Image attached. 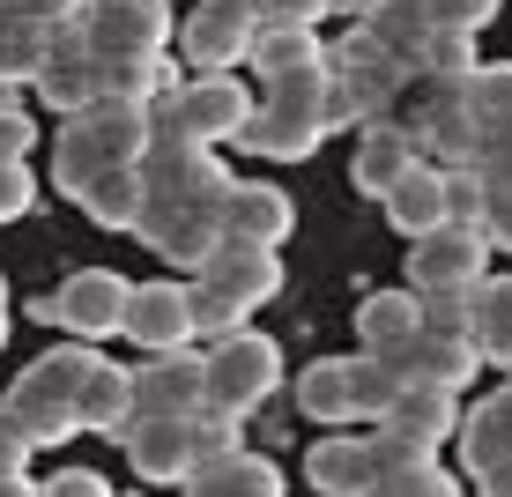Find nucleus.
<instances>
[{
	"label": "nucleus",
	"mask_w": 512,
	"mask_h": 497,
	"mask_svg": "<svg viewBox=\"0 0 512 497\" xmlns=\"http://www.w3.org/2000/svg\"><path fill=\"white\" fill-rule=\"evenodd\" d=\"M90 371H97V349H45V357L0 394V416L15 423V438H23L30 453L82 431V386H90Z\"/></svg>",
	"instance_id": "nucleus-1"
},
{
	"label": "nucleus",
	"mask_w": 512,
	"mask_h": 497,
	"mask_svg": "<svg viewBox=\"0 0 512 497\" xmlns=\"http://www.w3.org/2000/svg\"><path fill=\"white\" fill-rule=\"evenodd\" d=\"M327 127H334V67H312V75L275 82V90L253 104V119L238 127V149L297 164V156H312L327 141Z\"/></svg>",
	"instance_id": "nucleus-2"
},
{
	"label": "nucleus",
	"mask_w": 512,
	"mask_h": 497,
	"mask_svg": "<svg viewBox=\"0 0 512 497\" xmlns=\"http://www.w3.org/2000/svg\"><path fill=\"white\" fill-rule=\"evenodd\" d=\"M327 67H334V127H349V119L386 127V119L401 112V97L416 90V67L401 60V52H386L364 23L327 52Z\"/></svg>",
	"instance_id": "nucleus-3"
},
{
	"label": "nucleus",
	"mask_w": 512,
	"mask_h": 497,
	"mask_svg": "<svg viewBox=\"0 0 512 497\" xmlns=\"http://www.w3.org/2000/svg\"><path fill=\"white\" fill-rule=\"evenodd\" d=\"M253 90L238 75H193L179 90H164L149 104L156 119V149H216V141H238V127L253 119Z\"/></svg>",
	"instance_id": "nucleus-4"
},
{
	"label": "nucleus",
	"mask_w": 512,
	"mask_h": 497,
	"mask_svg": "<svg viewBox=\"0 0 512 497\" xmlns=\"http://www.w3.org/2000/svg\"><path fill=\"white\" fill-rule=\"evenodd\" d=\"M282 297V253H253V245H223L201 275H193V327L208 342L245 334V312Z\"/></svg>",
	"instance_id": "nucleus-5"
},
{
	"label": "nucleus",
	"mask_w": 512,
	"mask_h": 497,
	"mask_svg": "<svg viewBox=\"0 0 512 497\" xmlns=\"http://www.w3.org/2000/svg\"><path fill=\"white\" fill-rule=\"evenodd\" d=\"M208 357V416H253L260 401L282 386V342H268V334H223L216 349H201Z\"/></svg>",
	"instance_id": "nucleus-6"
},
{
	"label": "nucleus",
	"mask_w": 512,
	"mask_h": 497,
	"mask_svg": "<svg viewBox=\"0 0 512 497\" xmlns=\"http://www.w3.org/2000/svg\"><path fill=\"white\" fill-rule=\"evenodd\" d=\"M127 297H134L127 275L82 268V275H67L60 290L38 297V319H45V327H60V334H75V342H104V334L127 327Z\"/></svg>",
	"instance_id": "nucleus-7"
},
{
	"label": "nucleus",
	"mask_w": 512,
	"mask_h": 497,
	"mask_svg": "<svg viewBox=\"0 0 512 497\" xmlns=\"http://www.w3.org/2000/svg\"><path fill=\"white\" fill-rule=\"evenodd\" d=\"M401 282H409L416 297H446V290L490 282V230L483 223H446V230H431V238H416Z\"/></svg>",
	"instance_id": "nucleus-8"
},
{
	"label": "nucleus",
	"mask_w": 512,
	"mask_h": 497,
	"mask_svg": "<svg viewBox=\"0 0 512 497\" xmlns=\"http://www.w3.org/2000/svg\"><path fill=\"white\" fill-rule=\"evenodd\" d=\"M260 8L253 0H201V8L186 15V30H179V52L201 75H231L238 60H253V45H260Z\"/></svg>",
	"instance_id": "nucleus-9"
},
{
	"label": "nucleus",
	"mask_w": 512,
	"mask_h": 497,
	"mask_svg": "<svg viewBox=\"0 0 512 497\" xmlns=\"http://www.w3.org/2000/svg\"><path fill=\"white\" fill-rule=\"evenodd\" d=\"M82 30L97 60H164L171 8L164 0H82Z\"/></svg>",
	"instance_id": "nucleus-10"
},
{
	"label": "nucleus",
	"mask_w": 512,
	"mask_h": 497,
	"mask_svg": "<svg viewBox=\"0 0 512 497\" xmlns=\"http://www.w3.org/2000/svg\"><path fill=\"white\" fill-rule=\"evenodd\" d=\"M141 245L171 268H193L201 275L208 260L223 253V201H193V208H141Z\"/></svg>",
	"instance_id": "nucleus-11"
},
{
	"label": "nucleus",
	"mask_w": 512,
	"mask_h": 497,
	"mask_svg": "<svg viewBox=\"0 0 512 497\" xmlns=\"http://www.w3.org/2000/svg\"><path fill=\"white\" fill-rule=\"evenodd\" d=\"M156 416H208V357H141L134 364V423H156Z\"/></svg>",
	"instance_id": "nucleus-12"
},
{
	"label": "nucleus",
	"mask_w": 512,
	"mask_h": 497,
	"mask_svg": "<svg viewBox=\"0 0 512 497\" xmlns=\"http://www.w3.org/2000/svg\"><path fill=\"white\" fill-rule=\"evenodd\" d=\"M127 334L134 349H149V357H179V349L193 342V282H134V297H127Z\"/></svg>",
	"instance_id": "nucleus-13"
},
{
	"label": "nucleus",
	"mask_w": 512,
	"mask_h": 497,
	"mask_svg": "<svg viewBox=\"0 0 512 497\" xmlns=\"http://www.w3.org/2000/svg\"><path fill=\"white\" fill-rule=\"evenodd\" d=\"M141 186H149V208H193V201H231L238 179H223V164L208 149H149Z\"/></svg>",
	"instance_id": "nucleus-14"
},
{
	"label": "nucleus",
	"mask_w": 512,
	"mask_h": 497,
	"mask_svg": "<svg viewBox=\"0 0 512 497\" xmlns=\"http://www.w3.org/2000/svg\"><path fill=\"white\" fill-rule=\"evenodd\" d=\"M461 460H468L475 483H483V497H512V386H498L490 401L468 408Z\"/></svg>",
	"instance_id": "nucleus-15"
},
{
	"label": "nucleus",
	"mask_w": 512,
	"mask_h": 497,
	"mask_svg": "<svg viewBox=\"0 0 512 497\" xmlns=\"http://www.w3.org/2000/svg\"><path fill=\"white\" fill-rule=\"evenodd\" d=\"M38 97H45V112H67V119L90 112V104L104 97L97 52H90V30H82V15L52 30V60H45V75H38Z\"/></svg>",
	"instance_id": "nucleus-16"
},
{
	"label": "nucleus",
	"mask_w": 512,
	"mask_h": 497,
	"mask_svg": "<svg viewBox=\"0 0 512 497\" xmlns=\"http://www.w3.org/2000/svg\"><path fill=\"white\" fill-rule=\"evenodd\" d=\"M127 460H134V475L141 483H179L186 490V475H193V460H201V416H156V423H134L127 438Z\"/></svg>",
	"instance_id": "nucleus-17"
},
{
	"label": "nucleus",
	"mask_w": 512,
	"mask_h": 497,
	"mask_svg": "<svg viewBox=\"0 0 512 497\" xmlns=\"http://www.w3.org/2000/svg\"><path fill=\"white\" fill-rule=\"evenodd\" d=\"M394 379L401 386H423V394H453L461 401L475 386V371H483V349L475 342H446V334H416L409 349H394Z\"/></svg>",
	"instance_id": "nucleus-18"
},
{
	"label": "nucleus",
	"mask_w": 512,
	"mask_h": 497,
	"mask_svg": "<svg viewBox=\"0 0 512 497\" xmlns=\"http://www.w3.org/2000/svg\"><path fill=\"white\" fill-rule=\"evenodd\" d=\"M305 475L320 497H379L386 490V460H379V431L372 438H320L305 453Z\"/></svg>",
	"instance_id": "nucleus-19"
},
{
	"label": "nucleus",
	"mask_w": 512,
	"mask_h": 497,
	"mask_svg": "<svg viewBox=\"0 0 512 497\" xmlns=\"http://www.w3.org/2000/svg\"><path fill=\"white\" fill-rule=\"evenodd\" d=\"M67 127L90 141L104 164H141V156L156 149V119H149V104H127V97H97L90 112H75Z\"/></svg>",
	"instance_id": "nucleus-20"
},
{
	"label": "nucleus",
	"mask_w": 512,
	"mask_h": 497,
	"mask_svg": "<svg viewBox=\"0 0 512 497\" xmlns=\"http://www.w3.org/2000/svg\"><path fill=\"white\" fill-rule=\"evenodd\" d=\"M297 208L282 186H253L238 179L231 201H223V245H253V253H282V238H290Z\"/></svg>",
	"instance_id": "nucleus-21"
},
{
	"label": "nucleus",
	"mask_w": 512,
	"mask_h": 497,
	"mask_svg": "<svg viewBox=\"0 0 512 497\" xmlns=\"http://www.w3.org/2000/svg\"><path fill=\"white\" fill-rule=\"evenodd\" d=\"M386 223L409 230V245H416V238H431V230H446V223H453V171H446V164H431V156H416L409 179L386 193Z\"/></svg>",
	"instance_id": "nucleus-22"
},
{
	"label": "nucleus",
	"mask_w": 512,
	"mask_h": 497,
	"mask_svg": "<svg viewBox=\"0 0 512 497\" xmlns=\"http://www.w3.org/2000/svg\"><path fill=\"white\" fill-rule=\"evenodd\" d=\"M186 497H282V468L268 453L238 446V453H216V460H193Z\"/></svg>",
	"instance_id": "nucleus-23"
},
{
	"label": "nucleus",
	"mask_w": 512,
	"mask_h": 497,
	"mask_svg": "<svg viewBox=\"0 0 512 497\" xmlns=\"http://www.w3.org/2000/svg\"><path fill=\"white\" fill-rule=\"evenodd\" d=\"M423 334V305L416 290H372L357 305V342L372 349V357H394V349H409Z\"/></svg>",
	"instance_id": "nucleus-24"
},
{
	"label": "nucleus",
	"mask_w": 512,
	"mask_h": 497,
	"mask_svg": "<svg viewBox=\"0 0 512 497\" xmlns=\"http://www.w3.org/2000/svg\"><path fill=\"white\" fill-rule=\"evenodd\" d=\"M461 401H453V394H423V386H401V401H394V416H386L379 423V431L386 438H409V446H446V438L453 431H461Z\"/></svg>",
	"instance_id": "nucleus-25"
},
{
	"label": "nucleus",
	"mask_w": 512,
	"mask_h": 497,
	"mask_svg": "<svg viewBox=\"0 0 512 497\" xmlns=\"http://www.w3.org/2000/svg\"><path fill=\"white\" fill-rule=\"evenodd\" d=\"M461 171H475V186H483V230H490V245H512V134L475 141V156Z\"/></svg>",
	"instance_id": "nucleus-26"
},
{
	"label": "nucleus",
	"mask_w": 512,
	"mask_h": 497,
	"mask_svg": "<svg viewBox=\"0 0 512 497\" xmlns=\"http://www.w3.org/2000/svg\"><path fill=\"white\" fill-rule=\"evenodd\" d=\"M82 431H104V438H127L134 431V371L127 364H104L90 371L82 386Z\"/></svg>",
	"instance_id": "nucleus-27"
},
{
	"label": "nucleus",
	"mask_w": 512,
	"mask_h": 497,
	"mask_svg": "<svg viewBox=\"0 0 512 497\" xmlns=\"http://www.w3.org/2000/svg\"><path fill=\"white\" fill-rule=\"evenodd\" d=\"M364 30H372V38L386 45V52H401V60H423V45L438 38V23H431V0H372V8H364ZM423 82V75H416Z\"/></svg>",
	"instance_id": "nucleus-28"
},
{
	"label": "nucleus",
	"mask_w": 512,
	"mask_h": 497,
	"mask_svg": "<svg viewBox=\"0 0 512 497\" xmlns=\"http://www.w3.org/2000/svg\"><path fill=\"white\" fill-rule=\"evenodd\" d=\"M82 208H90V223L104 230H141V208H149V186H141V164H119V171H104V179H90L75 193Z\"/></svg>",
	"instance_id": "nucleus-29"
},
{
	"label": "nucleus",
	"mask_w": 512,
	"mask_h": 497,
	"mask_svg": "<svg viewBox=\"0 0 512 497\" xmlns=\"http://www.w3.org/2000/svg\"><path fill=\"white\" fill-rule=\"evenodd\" d=\"M409 164H416V149H409V134L401 127H372L357 141V193H372V201H386V193H394L401 179H409Z\"/></svg>",
	"instance_id": "nucleus-30"
},
{
	"label": "nucleus",
	"mask_w": 512,
	"mask_h": 497,
	"mask_svg": "<svg viewBox=\"0 0 512 497\" xmlns=\"http://www.w3.org/2000/svg\"><path fill=\"white\" fill-rule=\"evenodd\" d=\"M327 52L334 45H320L312 30H260V45H253V67H260V82H290V75H312V67H327Z\"/></svg>",
	"instance_id": "nucleus-31"
},
{
	"label": "nucleus",
	"mask_w": 512,
	"mask_h": 497,
	"mask_svg": "<svg viewBox=\"0 0 512 497\" xmlns=\"http://www.w3.org/2000/svg\"><path fill=\"white\" fill-rule=\"evenodd\" d=\"M475 349H483V364L512 371V275L475 282Z\"/></svg>",
	"instance_id": "nucleus-32"
},
{
	"label": "nucleus",
	"mask_w": 512,
	"mask_h": 497,
	"mask_svg": "<svg viewBox=\"0 0 512 497\" xmlns=\"http://www.w3.org/2000/svg\"><path fill=\"white\" fill-rule=\"evenodd\" d=\"M468 119H475V141L512 134V60L505 67H475V75H468Z\"/></svg>",
	"instance_id": "nucleus-33"
},
{
	"label": "nucleus",
	"mask_w": 512,
	"mask_h": 497,
	"mask_svg": "<svg viewBox=\"0 0 512 497\" xmlns=\"http://www.w3.org/2000/svg\"><path fill=\"white\" fill-rule=\"evenodd\" d=\"M45 60H52L45 23H0V82H38Z\"/></svg>",
	"instance_id": "nucleus-34"
},
{
	"label": "nucleus",
	"mask_w": 512,
	"mask_h": 497,
	"mask_svg": "<svg viewBox=\"0 0 512 497\" xmlns=\"http://www.w3.org/2000/svg\"><path fill=\"white\" fill-rule=\"evenodd\" d=\"M104 171H119V164H104V156H97L75 127H60V141H52V186H60V193H82L90 179H104Z\"/></svg>",
	"instance_id": "nucleus-35"
},
{
	"label": "nucleus",
	"mask_w": 512,
	"mask_h": 497,
	"mask_svg": "<svg viewBox=\"0 0 512 497\" xmlns=\"http://www.w3.org/2000/svg\"><path fill=\"white\" fill-rule=\"evenodd\" d=\"M416 305H423V334H446V342H475V290L416 297Z\"/></svg>",
	"instance_id": "nucleus-36"
},
{
	"label": "nucleus",
	"mask_w": 512,
	"mask_h": 497,
	"mask_svg": "<svg viewBox=\"0 0 512 497\" xmlns=\"http://www.w3.org/2000/svg\"><path fill=\"white\" fill-rule=\"evenodd\" d=\"M379 497H461V483H453V475H446V468H438V460H431V468L386 475V490H379Z\"/></svg>",
	"instance_id": "nucleus-37"
},
{
	"label": "nucleus",
	"mask_w": 512,
	"mask_h": 497,
	"mask_svg": "<svg viewBox=\"0 0 512 497\" xmlns=\"http://www.w3.org/2000/svg\"><path fill=\"white\" fill-rule=\"evenodd\" d=\"M82 15V0H0V23H45V30H60V23H75Z\"/></svg>",
	"instance_id": "nucleus-38"
},
{
	"label": "nucleus",
	"mask_w": 512,
	"mask_h": 497,
	"mask_svg": "<svg viewBox=\"0 0 512 497\" xmlns=\"http://www.w3.org/2000/svg\"><path fill=\"white\" fill-rule=\"evenodd\" d=\"M30 149H38V119L23 104H0V164H23Z\"/></svg>",
	"instance_id": "nucleus-39"
},
{
	"label": "nucleus",
	"mask_w": 512,
	"mask_h": 497,
	"mask_svg": "<svg viewBox=\"0 0 512 497\" xmlns=\"http://www.w3.org/2000/svg\"><path fill=\"white\" fill-rule=\"evenodd\" d=\"M490 15H498V0H431V23L438 30H468V38L490 23Z\"/></svg>",
	"instance_id": "nucleus-40"
},
{
	"label": "nucleus",
	"mask_w": 512,
	"mask_h": 497,
	"mask_svg": "<svg viewBox=\"0 0 512 497\" xmlns=\"http://www.w3.org/2000/svg\"><path fill=\"white\" fill-rule=\"evenodd\" d=\"M260 8V23H275V30H312L327 15V0H253Z\"/></svg>",
	"instance_id": "nucleus-41"
},
{
	"label": "nucleus",
	"mask_w": 512,
	"mask_h": 497,
	"mask_svg": "<svg viewBox=\"0 0 512 497\" xmlns=\"http://www.w3.org/2000/svg\"><path fill=\"white\" fill-rule=\"evenodd\" d=\"M30 201H38V179H30L23 164H0V223L30 216Z\"/></svg>",
	"instance_id": "nucleus-42"
},
{
	"label": "nucleus",
	"mask_w": 512,
	"mask_h": 497,
	"mask_svg": "<svg viewBox=\"0 0 512 497\" xmlns=\"http://www.w3.org/2000/svg\"><path fill=\"white\" fill-rule=\"evenodd\" d=\"M38 497H112V483H104L97 468H60V475H52V483H45Z\"/></svg>",
	"instance_id": "nucleus-43"
},
{
	"label": "nucleus",
	"mask_w": 512,
	"mask_h": 497,
	"mask_svg": "<svg viewBox=\"0 0 512 497\" xmlns=\"http://www.w3.org/2000/svg\"><path fill=\"white\" fill-rule=\"evenodd\" d=\"M23 475H30V446L15 438V423L0 416V483H23Z\"/></svg>",
	"instance_id": "nucleus-44"
},
{
	"label": "nucleus",
	"mask_w": 512,
	"mask_h": 497,
	"mask_svg": "<svg viewBox=\"0 0 512 497\" xmlns=\"http://www.w3.org/2000/svg\"><path fill=\"white\" fill-rule=\"evenodd\" d=\"M0 349H8V282H0Z\"/></svg>",
	"instance_id": "nucleus-45"
},
{
	"label": "nucleus",
	"mask_w": 512,
	"mask_h": 497,
	"mask_svg": "<svg viewBox=\"0 0 512 497\" xmlns=\"http://www.w3.org/2000/svg\"><path fill=\"white\" fill-rule=\"evenodd\" d=\"M342 8H357V15H364V8H372V0H327V15H342Z\"/></svg>",
	"instance_id": "nucleus-46"
}]
</instances>
